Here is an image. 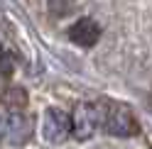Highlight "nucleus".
<instances>
[{
	"instance_id": "f257e3e1",
	"label": "nucleus",
	"mask_w": 152,
	"mask_h": 149,
	"mask_svg": "<svg viewBox=\"0 0 152 149\" xmlns=\"http://www.w3.org/2000/svg\"><path fill=\"white\" fill-rule=\"evenodd\" d=\"M103 122L101 103H81L71 115V135L76 139H88Z\"/></svg>"
},
{
	"instance_id": "f03ea898",
	"label": "nucleus",
	"mask_w": 152,
	"mask_h": 149,
	"mask_svg": "<svg viewBox=\"0 0 152 149\" xmlns=\"http://www.w3.org/2000/svg\"><path fill=\"white\" fill-rule=\"evenodd\" d=\"M101 127L106 129L108 135H115V137H132V135H137V122H135V117L130 115V110L128 108H123V105H103V122Z\"/></svg>"
},
{
	"instance_id": "7ed1b4c3",
	"label": "nucleus",
	"mask_w": 152,
	"mask_h": 149,
	"mask_svg": "<svg viewBox=\"0 0 152 149\" xmlns=\"http://www.w3.org/2000/svg\"><path fill=\"white\" fill-rule=\"evenodd\" d=\"M32 135V122L22 113H10L5 120H0V139L7 144H22Z\"/></svg>"
},
{
	"instance_id": "20e7f679",
	"label": "nucleus",
	"mask_w": 152,
	"mask_h": 149,
	"mask_svg": "<svg viewBox=\"0 0 152 149\" xmlns=\"http://www.w3.org/2000/svg\"><path fill=\"white\" fill-rule=\"evenodd\" d=\"M69 135H71V117L64 110H47V115H44V137L52 144H56V142H64Z\"/></svg>"
},
{
	"instance_id": "39448f33",
	"label": "nucleus",
	"mask_w": 152,
	"mask_h": 149,
	"mask_svg": "<svg viewBox=\"0 0 152 149\" xmlns=\"http://www.w3.org/2000/svg\"><path fill=\"white\" fill-rule=\"evenodd\" d=\"M101 37V30L93 20H79L71 27V42H76L79 46H93Z\"/></svg>"
},
{
	"instance_id": "423d86ee",
	"label": "nucleus",
	"mask_w": 152,
	"mask_h": 149,
	"mask_svg": "<svg viewBox=\"0 0 152 149\" xmlns=\"http://www.w3.org/2000/svg\"><path fill=\"white\" fill-rule=\"evenodd\" d=\"M3 103L10 108V110L20 113V110L27 105V93H25L22 88H7V90L3 93Z\"/></svg>"
},
{
	"instance_id": "0eeeda50",
	"label": "nucleus",
	"mask_w": 152,
	"mask_h": 149,
	"mask_svg": "<svg viewBox=\"0 0 152 149\" xmlns=\"http://www.w3.org/2000/svg\"><path fill=\"white\" fill-rule=\"evenodd\" d=\"M0 54H3V51H0Z\"/></svg>"
}]
</instances>
